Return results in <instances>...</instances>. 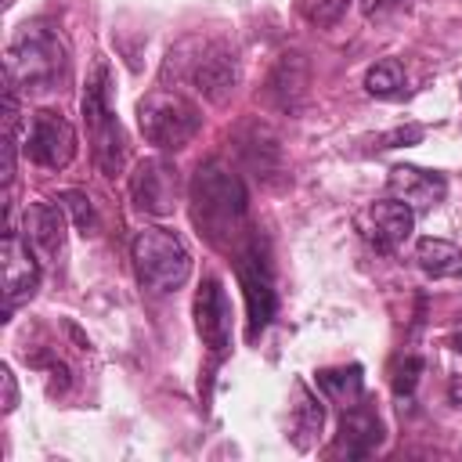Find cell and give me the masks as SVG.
Returning <instances> with one entry per match:
<instances>
[{
	"instance_id": "9",
	"label": "cell",
	"mask_w": 462,
	"mask_h": 462,
	"mask_svg": "<svg viewBox=\"0 0 462 462\" xmlns=\"http://www.w3.org/2000/svg\"><path fill=\"white\" fill-rule=\"evenodd\" d=\"M361 235L379 249V253H393L415 227V209L401 199H379L372 206L361 209L357 217Z\"/></svg>"
},
{
	"instance_id": "20",
	"label": "cell",
	"mask_w": 462,
	"mask_h": 462,
	"mask_svg": "<svg viewBox=\"0 0 462 462\" xmlns=\"http://www.w3.org/2000/svg\"><path fill=\"white\" fill-rule=\"evenodd\" d=\"M321 422H325V411H321V404L300 386V404L292 408V433H296V444L300 448H307L318 433H321Z\"/></svg>"
},
{
	"instance_id": "19",
	"label": "cell",
	"mask_w": 462,
	"mask_h": 462,
	"mask_svg": "<svg viewBox=\"0 0 462 462\" xmlns=\"http://www.w3.org/2000/svg\"><path fill=\"white\" fill-rule=\"evenodd\" d=\"M365 87H368L372 97H397L404 90V69H401V61L397 58L375 61L368 69V76H365Z\"/></svg>"
},
{
	"instance_id": "23",
	"label": "cell",
	"mask_w": 462,
	"mask_h": 462,
	"mask_svg": "<svg viewBox=\"0 0 462 462\" xmlns=\"http://www.w3.org/2000/svg\"><path fill=\"white\" fill-rule=\"evenodd\" d=\"M419 372H422V361H419V357H408V361L397 368V375H393V390H397V397H408V393L415 390Z\"/></svg>"
},
{
	"instance_id": "26",
	"label": "cell",
	"mask_w": 462,
	"mask_h": 462,
	"mask_svg": "<svg viewBox=\"0 0 462 462\" xmlns=\"http://www.w3.org/2000/svg\"><path fill=\"white\" fill-rule=\"evenodd\" d=\"M448 397H451V404H458V408H462V375H458V379H451Z\"/></svg>"
},
{
	"instance_id": "17",
	"label": "cell",
	"mask_w": 462,
	"mask_h": 462,
	"mask_svg": "<svg viewBox=\"0 0 462 462\" xmlns=\"http://www.w3.org/2000/svg\"><path fill=\"white\" fill-rule=\"evenodd\" d=\"M303 83H307V69L300 61V54H282V61L274 65L271 72V97L282 105V108H296L300 94H303Z\"/></svg>"
},
{
	"instance_id": "13",
	"label": "cell",
	"mask_w": 462,
	"mask_h": 462,
	"mask_svg": "<svg viewBox=\"0 0 462 462\" xmlns=\"http://www.w3.org/2000/svg\"><path fill=\"white\" fill-rule=\"evenodd\" d=\"M386 188H390L393 199L408 202L411 209H430V206L444 202V195H448V180L440 173L422 170V166H408V162L390 170Z\"/></svg>"
},
{
	"instance_id": "25",
	"label": "cell",
	"mask_w": 462,
	"mask_h": 462,
	"mask_svg": "<svg viewBox=\"0 0 462 462\" xmlns=\"http://www.w3.org/2000/svg\"><path fill=\"white\" fill-rule=\"evenodd\" d=\"M0 383H4V411H11V408L18 404V386H14L11 368H4V372H0Z\"/></svg>"
},
{
	"instance_id": "21",
	"label": "cell",
	"mask_w": 462,
	"mask_h": 462,
	"mask_svg": "<svg viewBox=\"0 0 462 462\" xmlns=\"http://www.w3.org/2000/svg\"><path fill=\"white\" fill-rule=\"evenodd\" d=\"M350 0H296V11L303 22L325 29V25H336L343 14H346Z\"/></svg>"
},
{
	"instance_id": "18",
	"label": "cell",
	"mask_w": 462,
	"mask_h": 462,
	"mask_svg": "<svg viewBox=\"0 0 462 462\" xmlns=\"http://www.w3.org/2000/svg\"><path fill=\"white\" fill-rule=\"evenodd\" d=\"M318 386H321L336 404L350 408V404H357V397H361V368H357V365H350V368H325V372H318Z\"/></svg>"
},
{
	"instance_id": "5",
	"label": "cell",
	"mask_w": 462,
	"mask_h": 462,
	"mask_svg": "<svg viewBox=\"0 0 462 462\" xmlns=\"http://www.w3.org/2000/svg\"><path fill=\"white\" fill-rule=\"evenodd\" d=\"M83 123L90 130V144H94V162L105 177H116L123 170V130L119 119L108 108V69L94 65L87 90H83Z\"/></svg>"
},
{
	"instance_id": "14",
	"label": "cell",
	"mask_w": 462,
	"mask_h": 462,
	"mask_svg": "<svg viewBox=\"0 0 462 462\" xmlns=\"http://www.w3.org/2000/svg\"><path fill=\"white\" fill-rule=\"evenodd\" d=\"M25 242L40 260H54L65 245V206L61 202H32L25 209Z\"/></svg>"
},
{
	"instance_id": "6",
	"label": "cell",
	"mask_w": 462,
	"mask_h": 462,
	"mask_svg": "<svg viewBox=\"0 0 462 462\" xmlns=\"http://www.w3.org/2000/svg\"><path fill=\"white\" fill-rule=\"evenodd\" d=\"M235 271H238V285L245 292V307H249V332L256 336L260 328L271 325L278 296H274V282H271V267L267 256L260 253L256 242H249L245 249H238L235 256Z\"/></svg>"
},
{
	"instance_id": "24",
	"label": "cell",
	"mask_w": 462,
	"mask_h": 462,
	"mask_svg": "<svg viewBox=\"0 0 462 462\" xmlns=\"http://www.w3.org/2000/svg\"><path fill=\"white\" fill-rule=\"evenodd\" d=\"M419 137H422V126H401V130L379 137L375 148H397V144H411V141H419Z\"/></svg>"
},
{
	"instance_id": "22",
	"label": "cell",
	"mask_w": 462,
	"mask_h": 462,
	"mask_svg": "<svg viewBox=\"0 0 462 462\" xmlns=\"http://www.w3.org/2000/svg\"><path fill=\"white\" fill-rule=\"evenodd\" d=\"M58 202L72 213V220H76V227H79L83 235H94V231H97V213H94V206H90V199H87L83 191H61Z\"/></svg>"
},
{
	"instance_id": "3",
	"label": "cell",
	"mask_w": 462,
	"mask_h": 462,
	"mask_svg": "<svg viewBox=\"0 0 462 462\" xmlns=\"http://www.w3.org/2000/svg\"><path fill=\"white\" fill-rule=\"evenodd\" d=\"M134 274L152 292H173L191 274V256L184 242L166 227H141L130 242Z\"/></svg>"
},
{
	"instance_id": "15",
	"label": "cell",
	"mask_w": 462,
	"mask_h": 462,
	"mask_svg": "<svg viewBox=\"0 0 462 462\" xmlns=\"http://www.w3.org/2000/svg\"><path fill=\"white\" fill-rule=\"evenodd\" d=\"M383 440V422L372 408L350 404L343 422H339V451H346V458H365L379 448Z\"/></svg>"
},
{
	"instance_id": "2",
	"label": "cell",
	"mask_w": 462,
	"mask_h": 462,
	"mask_svg": "<svg viewBox=\"0 0 462 462\" xmlns=\"http://www.w3.org/2000/svg\"><path fill=\"white\" fill-rule=\"evenodd\" d=\"M65 76H69V54L58 32L40 22L32 25L25 22L7 47V79L22 90L43 94V90H58Z\"/></svg>"
},
{
	"instance_id": "27",
	"label": "cell",
	"mask_w": 462,
	"mask_h": 462,
	"mask_svg": "<svg viewBox=\"0 0 462 462\" xmlns=\"http://www.w3.org/2000/svg\"><path fill=\"white\" fill-rule=\"evenodd\" d=\"M451 346H455V350L462 354V332H458V336H451Z\"/></svg>"
},
{
	"instance_id": "4",
	"label": "cell",
	"mask_w": 462,
	"mask_h": 462,
	"mask_svg": "<svg viewBox=\"0 0 462 462\" xmlns=\"http://www.w3.org/2000/svg\"><path fill=\"white\" fill-rule=\"evenodd\" d=\"M137 126H141L148 144H155L162 152H173V148H184L199 134L202 116H199V108L184 94H177V90H152L137 105Z\"/></svg>"
},
{
	"instance_id": "7",
	"label": "cell",
	"mask_w": 462,
	"mask_h": 462,
	"mask_svg": "<svg viewBox=\"0 0 462 462\" xmlns=\"http://www.w3.org/2000/svg\"><path fill=\"white\" fill-rule=\"evenodd\" d=\"M25 155L36 162V166H47V170H65L76 155V130L72 123L61 116V112H36L32 123H29V134H25Z\"/></svg>"
},
{
	"instance_id": "10",
	"label": "cell",
	"mask_w": 462,
	"mask_h": 462,
	"mask_svg": "<svg viewBox=\"0 0 462 462\" xmlns=\"http://www.w3.org/2000/svg\"><path fill=\"white\" fill-rule=\"evenodd\" d=\"M195 328L213 354H224L231 346V303H227L220 278H213V274L202 278V285L195 292Z\"/></svg>"
},
{
	"instance_id": "1",
	"label": "cell",
	"mask_w": 462,
	"mask_h": 462,
	"mask_svg": "<svg viewBox=\"0 0 462 462\" xmlns=\"http://www.w3.org/2000/svg\"><path fill=\"white\" fill-rule=\"evenodd\" d=\"M191 220L199 235H206L213 245H227L245 220V188L242 180L220 166L206 162L195 170L191 180Z\"/></svg>"
},
{
	"instance_id": "11",
	"label": "cell",
	"mask_w": 462,
	"mask_h": 462,
	"mask_svg": "<svg viewBox=\"0 0 462 462\" xmlns=\"http://www.w3.org/2000/svg\"><path fill=\"white\" fill-rule=\"evenodd\" d=\"M40 285V260L32 253V245L14 231V224H7L4 231V296L7 307L14 310L22 300H29Z\"/></svg>"
},
{
	"instance_id": "12",
	"label": "cell",
	"mask_w": 462,
	"mask_h": 462,
	"mask_svg": "<svg viewBox=\"0 0 462 462\" xmlns=\"http://www.w3.org/2000/svg\"><path fill=\"white\" fill-rule=\"evenodd\" d=\"M188 79L195 83V90L209 101H224L231 90H235V79H238V65H235V54L224 47V43H202L199 54L191 58L188 65Z\"/></svg>"
},
{
	"instance_id": "16",
	"label": "cell",
	"mask_w": 462,
	"mask_h": 462,
	"mask_svg": "<svg viewBox=\"0 0 462 462\" xmlns=\"http://www.w3.org/2000/svg\"><path fill=\"white\" fill-rule=\"evenodd\" d=\"M415 260L430 278H462V249L448 238H422Z\"/></svg>"
},
{
	"instance_id": "8",
	"label": "cell",
	"mask_w": 462,
	"mask_h": 462,
	"mask_svg": "<svg viewBox=\"0 0 462 462\" xmlns=\"http://www.w3.org/2000/svg\"><path fill=\"white\" fill-rule=\"evenodd\" d=\"M130 199L141 213L166 217L177 206V170L166 159H141L130 177Z\"/></svg>"
}]
</instances>
